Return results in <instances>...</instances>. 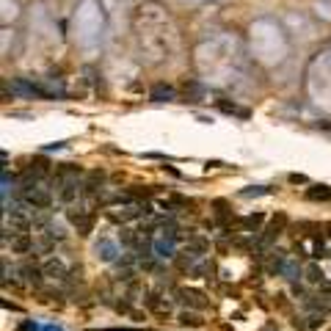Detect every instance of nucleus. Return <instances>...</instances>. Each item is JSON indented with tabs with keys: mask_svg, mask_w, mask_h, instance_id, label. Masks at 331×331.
Returning <instances> with one entry per match:
<instances>
[{
	"mask_svg": "<svg viewBox=\"0 0 331 331\" xmlns=\"http://www.w3.org/2000/svg\"><path fill=\"white\" fill-rule=\"evenodd\" d=\"M180 323H182V326H191V328H199L204 320L196 315V312H188L185 309V312H180Z\"/></svg>",
	"mask_w": 331,
	"mask_h": 331,
	"instance_id": "nucleus-22",
	"label": "nucleus"
},
{
	"mask_svg": "<svg viewBox=\"0 0 331 331\" xmlns=\"http://www.w3.org/2000/svg\"><path fill=\"white\" fill-rule=\"evenodd\" d=\"M265 221V215L262 212H251V215H246V218H240V229L243 232H257L259 229V224Z\"/></svg>",
	"mask_w": 331,
	"mask_h": 331,
	"instance_id": "nucleus-19",
	"label": "nucleus"
},
{
	"mask_svg": "<svg viewBox=\"0 0 331 331\" xmlns=\"http://www.w3.org/2000/svg\"><path fill=\"white\" fill-rule=\"evenodd\" d=\"M304 276H306V282H309V285H317V287L326 282V279H323V270H320V265H317V262H309V265H306V268H304Z\"/></svg>",
	"mask_w": 331,
	"mask_h": 331,
	"instance_id": "nucleus-20",
	"label": "nucleus"
},
{
	"mask_svg": "<svg viewBox=\"0 0 331 331\" xmlns=\"http://www.w3.org/2000/svg\"><path fill=\"white\" fill-rule=\"evenodd\" d=\"M306 199H309V202H328L331 188L328 185H312L309 191H306Z\"/></svg>",
	"mask_w": 331,
	"mask_h": 331,
	"instance_id": "nucleus-17",
	"label": "nucleus"
},
{
	"mask_svg": "<svg viewBox=\"0 0 331 331\" xmlns=\"http://www.w3.org/2000/svg\"><path fill=\"white\" fill-rule=\"evenodd\" d=\"M326 229H328V235H331V224H326Z\"/></svg>",
	"mask_w": 331,
	"mask_h": 331,
	"instance_id": "nucleus-32",
	"label": "nucleus"
},
{
	"mask_svg": "<svg viewBox=\"0 0 331 331\" xmlns=\"http://www.w3.org/2000/svg\"><path fill=\"white\" fill-rule=\"evenodd\" d=\"M56 202L61 207H72L78 204V199L83 196V185L80 182H58L56 180Z\"/></svg>",
	"mask_w": 331,
	"mask_h": 331,
	"instance_id": "nucleus-3",
	"label": "nucleus"
},
{
	"mask_svg": "<svg viewBox=\"0 0 331 331\" xmlns=\"http://www.w3.org/2000/svg\"><path fill=\"white\" fill-rule=\"evenodd\" d=\"M285 224H287V218H285V215H282V212H279V215H276L273 221H270V227L265 229V235H262V238H259V248H265V246H270V243H273V240L279 238V232H282V229H285Z\"/></svg>",
	"mask_w": 331,
	"mask_h": 331,
	"instance_id": "nucleus-10",
	"label": "nucleus"
},
{
	"mask_svg": "<svg viewBox=\"0 0 331 331\" xmlns=\"http://www.w3.org/2000/svg\"><path fill=\"white\" fill-rule=\"evenodd\" d=\"M67 221L72 224L80 235H88L94 229V212L83 204H72V207H67Z\"/></svg>",
	"mask_w": 331,
	"mask_h": 331,
	"instance_id": "nucleus-1",
	"label": "nucleus"
},
{
	"mask_svg": "<svg viewBox=\"0 0 331 331\" xmlns=\"http://www.w3.org/2000/svg\"><path fill=\"white\" fill-rule=\"evenodd\" d=\"M56 243H58V238L50 232V227L47 229H33V254H52Z\"/></svg>",
	"mask_w": 331,
	"mask_h": 331,
	"instance_id": "nucleus-6",
	"label": "nucleus"
},
{
	"mask_svg": "<svg viewBox=\"0 0 331 331\" xmlns=\"http://www.w3.org/2000/svg\"><path fill=\"white\" fill-rule=\"evenodd\" d=\"M146 306H149L152 312H160V315H169L171 312V301H165L163 295H157V293H152L149 298H146Z\"/></svg>",
	"mask_w": 331,
	"mask_h": 331,
	"instance_id": "nucleus-16",
	"label": "nucleus"
},
{
	"mask_svg": "<svg viewBox=\"0 0 331 331\" xmlns=\"http://www.w3.org/2000/svg\"><path fill=\"white\" fill-rule=\"evenodd\" d=\"M207 248H210V243H207L204 238H188L185 248H182V254H185L191 262H196V259H202L207 254Z\"/></svg>",
	"mask_w": 331,
	"mask_h": 331,
	"instance_id": "nucleus-9",
	"label": "nucleus"
},
{
	"mask_svg": "<svg viewBox=\"0 0 331 331\" xmlns=\"http://www.w3.org/2000/svg\"><path fill=\"white\" fill-rule=\"evenodd\" d=\"M20 199L28 207H33V210H47V207L52 204V191L44 185H33V188H28V191H22Z\"/></svg>",
	"mask_w": 331,
	"mask_h": 331,
	"instance_id": "nucleus-2",
	"label": "nucleus"
},
{
	"mask_svg": "<svg viewBox=\"0 0 331 331\" xmlns=\"http://www.w3.org/2000/svg\"><path fill=\"white\" fill-rule=\"evenodd\" d=\"M285 262H287V257L282 251H268V259H265V270H268L270 276L273 273H282L285 270Z\"/></svg>",
	"mask_w": 331,
	"mask_h": 331,
	"instance_id": "nucleus-12",
	"label": "nucleus"
},
{
	"mask_svg": "<svg viewBox=\"0 0 331 331\" xmlns=\"http://www.w3.org/2000/svg\"><path fill=\"white\" fill-rule=\"evenodd\" d=\"M11 91H14V94H22V97H39V99H50V97H52V94L47 91L44 86L31 83V80H25V78H20V80L11 83Z\"/></svg>",
	"mask_w": 331,
	"mask_h": 331,
	"instance_id": "nucleus-5",
	"label": "nucleus"
},
{
	"mask_svg": "<svg viewBox=\"0 0 331 331\" xmlns=\"http://www.w3.org/2000/svg\"><path fill=\"white\" fill-rule=\"evenodd\" d=\"M94 251H97V257L102 259V262H114V259H116V254H119V251H116V246L111 243V240H99Z\"/></svg>",
	"mask_w": 331,
	"mask_h": 331,
	"instance_id": "nucleus-14",
	"label": "nucleus"
},
{
	"mask_svg": "<svg viewBox=\"0 0 331 331\" xmlns=\"http://www.w3.org/2000/svg\"><path fill=\"white\" fill-rule=\"evenodd\" d=\"M119 243H122L124 248H135V243H138V232L122 227V229H119Z\"/></svg>",
	"mask_w": 331,
	"mask_h": 331,
	"instance_id": "nucleus-21",
	"label": "nucleus"
},
{
	"mask_svg": "<svg viewBox=\"0 0 331 331\" xmlns=\"http://www.w3.org/2000/svg\"><path fill=\"white\" fill-rule=\"evenodd\" d=\"M265 193H270V188H246V191H240V196H265Z\"/></svg>",
	"mask_w": 331,
	"mask_h": 331,
	"instance_id": "nucleus-26",
	"label": "nucleus"
},
{
	"mask_svg": "<svg viewBox=\"0 0 331 331\" xmlns=\"http://www.w3.org/2000/svg\"><path fill=\"white\" fill-rule=\"evenodd\" d=\"M188 202L182 196H169V199H157V207H160L163 212H177V210H182Z\"/></svg>",
	"mask_w": 331,
	"mask_h": 331,
	"instance_id": "nucleus-18",
	"label": "nucleus"
},
{
	"mask_svg": "<svg viewBox=\"0 0 331 331\" xmlns=\"http://www.w3.org/2000/svg\"><path fill=\"white\" fill-rule=\"evenodd\" d=\"M212 207H215V215H218V221H227V218H229V210H227V202H221V199H218V202H215V204H212Z\"/></svg>",
	"mask_w": 331,
	"mask_h": 331,
	"instance_id": "nucleus-25",
	"label": "nucleus"
},
{
	"mask_svg": "<svg viewBox=\"0 0 331 331\" xmlns=\"http://www.w3.org/2000/svg\"><path fill=\"white\" fill-rule=\"evenodd\" d=\"M320 298H323V304H331V282L320 285Z\"/></svg>",
	"mask_w": 331,
	"mask_h": 331,
	"instance_id": "nucleus-27",
	"label": "nucleus"
},
{
	"mask_svg": "<svg viewBox=\"0 0 331 331\" xmlns=\"http://www.w3.org/2000/svg\"><path fill=\"white\" fill-rule=\"evenodd\" d=\"M20 273H22V282H25L28 287H41V282L47 279V276H44V268L36 265L33 259H28V262L20 265Z\"/></svg>",
	"mask_w": 331,
	"mask_h": 331,
	"instance_id": "nucleus-7",
	"label": "nucleus"
},
{
	"mask_svg": "<svg viewBox=\"0 0 331 331\" xmlns=\"http://www.w3.org/2000/svg\"><path fill=\"white\" fill-rule=\"evenodd\" d=\"M149 99H155V102H169V99H174V88L165 86V83H157V86H152Z\"/></svg>",
	"mask_w": 331,
	"mask_h": 331,
	"instance_id": "nucleus-13",
	"label": "nucleus"
},
{
	"mask_svg": "<svg viewBox=\"0 0 331 331\" xmlns=\"http://www.w3.org/2000/svg\"><path fill=\"white\" fill-rule=\"evenodd\" d=\"M41 331H61V328H58V326H44Z\"/></svg>",
	"mask_w": 331,
	"mask_h": 331,
	"instance_id": "nucleus-31",
	"label": "nucleus"
},
{
	"mask_svg": "<svg viewBox=\"0 0 331 331\" xmlns=\"http://www.w3.org/2000/svg\"><path fill=\"white\" fill-rule=\"evenodd\" d=\"M317 323H323V315H312V317H309V326H312V328H315Z\"/></svg>",
	"mask_w": 331,
	"mask_h": 331,
	"instance_id": "nucleus-30",
	"label": "nucleus"
},
{
	"mask_svg": "<svg viewBox=\"0 0 331 331\" xmlns=\"http://www.w3.org/2000/svg\"><path fill=\"white\" fill-rule=\"evenodd\" d=\"M11 251L14 254H33V232L11 235Z\"/></svg>",
	"mask_w": 331,
	"mask_h": 331,
	"instance_id": "nucleus-11",
	"label": "nucleus"
},
{
	"mask_svg": "<svg viewBox=\"0 0 331 331\" xmlns=\"http://www.w3.org/2000/svg\"><path fill=\"white\" fill-rule=\"evenodd\" d=\"M282 273H285L290 282H295V279H298V273H301V268L295 262H285V270H282Z\"/></svg>",
	"mask_w": 331,
	"mask_h": 331,
	"instance_id": "nucleus-24",
	"label": "nucleus"
},
{
	"mask_svg": "<svg viewBox=\"0 0 331 331\" xmlns=\"http://www.w3.org/2000/svg\"><path fill=\"white\" fill-rule=\"evenodd\" d=\"M177 298H180L185 306H191V309H207V306H210L207 293H202V290H193V287H180V290H177Z\"/></svg>",
	"mask_w": 331,
	"mask_h": 331,
	"instance_id": "nucleus-4",
	"label": "nucleus"
},
{
	"mask_svg": "<svg viewBox=\"0 0 331 331\" xmlns=\"http://www.w3.org/2000/svg\"><path fill=\"white\" fill-rule=\"evenodd\" d=\"M41 268H44V276H47V279H52V282H67L69 273H72V270L67 268V262H64V259H58V257L44 259V265H41Z\"/></svg>",
	"mask_w": 331,
	"mask_h": 331,
	"instance_id": "nucleus-8",
	"label": "nucleus"
},
{
	"mask_svg": "<svg viewBox=\"0 0 331 331\" xmlns=\"http://www.w3.org/2000/svg\"><path fill=\"white\" fill-rule=\"evenodd\" d=\"M290 182H293V185H304L306 177H304V174H290Z\"/></svg>",
	"mask_w": 331,
	"mask_h": 331,
	"instance_id": "nucleus-28",
	"label": "nucleus"
},
{
	"mask_svg": "<svg viewBox=\"0 0 331 331\" xmlns=\"http://www.w3.org/2000/svg\"><path fill=\"white\" fill-rule=\"evenodd\" d=\"M31 171H33V174H36L39 180H41V177H47V174H50V163H47L44 157H39L36 163H31Z\"/></svg>",
	"mask_w": 331,
	"mask_h": 331,
	"instance_id": "nucleus-23",
	"label": "nucleus"
},
{
	"mask_svg": "<svg viewBox=\"0 0 331 331\" xmlns=\"http://www.w3.org/2000/svg\"><path fill=\"white\" fill-rule=\"evenodd\" d=\"M171 243H174V238H163L160 240H155V257H160V259H171V257H177L174 254V248H171Z\"/></svg>",
	"mask_w": 331,
	"mask_h": 331,
	"instance_id": "nucleus-15",
	"label": "nucleus"
},
{
	"mask_svg": "<svg viewBox=\"0 0 331 331\" xmlns=\"http://www.w3.org/2000/svg\"><path fill=\"white\" fill-rule=\"evenodd\" d=\"M20 331H39V328H36V323L25 320V323H22V326H20Z\"/></svg>",
	"mask_w": 331,
	"mask_h": 331,
	"instance_id": "nucleus-29",
	"label": "nucleus"
}]
</instances>
